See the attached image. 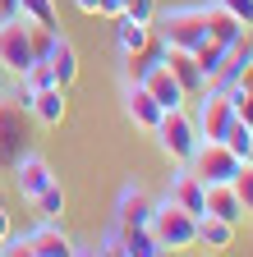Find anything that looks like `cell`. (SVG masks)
<instances>
[{
  "mask_svg": "<svg viewBox=\"0 0 253 257\" xmlns=\"http://www.w3.org/2000/svg\"><path fill=\"white\" fill-rule=\"evenodd\" d=\"M10 170H14V188H19V198H23V202H33L42 188H51V184H55L51 161H46V156H37V152H19Z\"/></svg>",
  "mask_w": 253,
  "mask_h": 257,
  "instance_id": "8",
  "label": "cell"
},
{
  "mask_svg": "<svg viewBox=\"0 0 253 257\" xmlns=\"http://www.w3.org/2000/svg\"><path fill=\"white\" fill-rule=\"evenodd\" d=\"M124 14V0H97V19H120Z\"/></svg>",
  "mask_w": 253,
  "mask_h": 257,
  "instance_id": "28",
  "label": "cell"
},
{
  "mask_svg": "<svg viewBox=\"0 0 253 257\" xmlns=\"http://www.w3.org/2000/svg\"><path fill=\"white\" fill-rule=\"evenodd\" d=\"M115 252H124V257H161V243L152 239L147 225H115Z\"/></svg>",
  "mask_w": 253,
  "mask_h": 257,
  "instance_id": "13",
  "label": "cell"
},
{
  "mask_svg": "<svg viewBox=\"0 0 253 257\" xmlns=\"http://www.w3.org/2000/svg\"><path fill=\"white\" fill-rule=\"evenodd\" d=\"M152 28L161 32L166 51H189V55H194L207 42V5H171V10L156 5Z\"/></svg>",
  "mask_w": 253,
  "mask_h": 257,
  "instance_id": "1",
  "label": "cell"
},
{
  "mask_svg": "<svg viewBox=\"0 0 253 257\" xmlns=\"http://www.w3.org/2000/svg\"><path fill=\"white\" fill-rule=\"evenodd\" d=\"M124 115L134 119V128H147V134H152V128L161 124V115H166V110L152 101V92H147L143 83H134V78H129V87H124Z\"/></svg>",
  "mask_w": 253,
  "mask_h": 257,
  "instance_id": "11",
  "label": "cell"
},
{
  "mask_svg": "<svg viewBox=\"0 0 253 257\" xmlns=\"http://www.w3.org/2000/svg\"><path fill=\"white\" fill-rule=\"evenodd\" d=\"M194 60H198V69H203V78L212 83L216 78V69H221V60H226V42H216V37H207L198 51H194Z\"/></svg>",
  "mask_w": 253,
  "mask_h": 257,
  "instance_id": "21",
  "label": "cell"
},
{
  "mask_svg": "<svg viewBox=\"0 0 253 257\" xmlns=\"http://www.w3.org/2000/svg\"><path fill=\"white\" fill-rule=\"evenodd\" d=\"M248 37H253V28H248Z\"/></svg>",
  "mask_w": 253,
  "mask_h": 257,
  "instance_id": "34",
  "label": "cell"
},
{
  "mask_svg": "<svg viewBox=\"0 0 253 257\" xmlns=\"http://www.w3.org/2000/svg\"><path fill=\"white\" fill-rule=\"evenodd\" d=\"M19 14H28L33 23H42V28H60V10H55V0H19Z\"/></svg>",
  "mask_w": 253,
  "mask_h": 257,
  "instance_id": "22",
  "label": "cell"
},
{
  "mask_svg": "<svg viewBox=\"0 0 253 257\" xmlns=\"http://www.w3.org/2000/svg\"><path fill=\"white\" fill-rule=\"evenodd\" d=\"M152 134H156L161 152L175 161V166H189V156H194V152H198V143H203V138H198L194 115H189L184 106H180V110H166V115H161V124H156Z\"/></svg>",
  "mask_w": 253,
  "mask_h": 257,
  "instance_id": "3",
  "label": "cell"
},
{
  "mask_svg": "<svg viewBox=\"0 0 253 257\" xmlns=\"http://www.w3.org/2000/svg\"><path fill=\"white\" fill-rule=\"evenodd\" d=\"M203 216H221V220L239 225L244 220V202H239L235 184H207V211Z\"/></svg>",
  "mask_w": 253,
  "mask_h": 257,
  "instance_id": "16",
  "label": "cell"
},
{
  "mask_svg": "<svg viewBox=\"0 0 253 257\" xmlns=\"http://www.w3.org/2000/svg\"><path fill=\"white\" fill-rule=\"evenodd\" d=\"M115 23V46H120V55H138V51H147V42H152V23H138V19H129V14H120V19H111Z\"/></svg>",
  "mask_w": 253,
  "mask_h": 257,
  "instance_id": "18",
  "label": "cell"
},
{
  "mask_svg": "<svg viewBox=\"0 0 253 257\" xmlns=\"http://www.w3.org/2000/svg\"><path fill=\"white\" fill-rule=\"evenodd\" d=\"M248 166H253V147H248Z\"/></svg>",
  "mask_w": 253,
  "mask_h": 257,
  "instance_id": "32",
  "label": "cell"
},
{
  "mask_svg": "<svg viewBox=\"0 0 253 257\" xmlns=\"http://www.w3.org/2000/svg\"><path fill=\"white\" fill-rule=\"evenodd\" d=\"M10 230H14V211H10V202H5V198H0V239H5Z\"/></svg>",
  "mask_w": 253,
  "mask_h": 257,
  "instance_id": "29",
  "label": "cell"
},
{
  "mask_svg": "<svg viewBox=\"0 0 253 257\" xmlns=\"http://www.w3.org/2000/svg\"><path fill=\"white\" fill-rule=\"evenodd\" d=\"M147 230H152L156 243H161V252H189V248H198V216H189L171 198H156Z\"/></svg>",
  "mask_w": 253,
  "mask_h": 257,
  "instance_id": "2",
  "label": "cell"
},
{
  "mask_svg": "<svg viewBox=\"0 0 253 257\" xmlns=\"http://www.w3.org/2000/svg\"><path fill=\"white\" fill-rule=\"evenodd\" d=\"M221 143H226V147H230V152H235L239 161H248V147H253V128L235 119V124L226 128V138H221Z\"/></svg>",
  "mask_w": 253,
  "mask_h": 257,
  "instance_id": "24",
  "label": "cell"
},
{
  "mask_svg": "<svg viewBox=\"0 0 253 257\" xmlns=\"http://www.w3.org/2000/svg\"><path fill=\"white\" fill-rule=\"evenodd\" d=\"M0 64L19 78L28 64H33V19L28 14H10L0 28Z\"/></svg>",
  "mask_w": 253,
  "mask_h": 257,
  "instance_id": "5",
  "label": "cell"
},
{
  "mask_svg": "<svg viewBox=\"0 0 253 257\" xmlns=\"http://www.w3.org/2000/svg\"><path fill=\"white\" fill-rule=\"evenodd\" d=\"M239 166H244V161H239L226 143H212V138H203L198 152L189 156V170H194L203 184H235Z\"/></svg>",
  "mask_w": 253,
  "mask_h": 257,
  "instance_id": "4",
  "label": "cell"
},
{
  "mask_svg": "<svg viewBox=\"0 0 253 257\" xmlns=\"http://www.w3.org/2000/svg\"><path fill=\"white\" fill-rule=\"evenodd\" d=\"M194 124H198V138L221 143V138H226V128L235 124V106H230V96H226V92H216V87H203Z\"/></svg>",
  "mask_w": 253,
  "mask_h": 257,
  "instance_id": "6",
  "label": "cell"
},
{
  "mask_svg": "<svg viewBox=\"0 0 253 257\" xmlns=\"http://www.w3.org/2000/svg\"><path fill=\"white\" fill-rule=\"evenodd\" d=\"M74 10L78 14H97V0H74Z\"/></svg>",
  "mask_w": 253,
  "mask_h": 257,
  "instance_id": "31",
  "label": "cell"
},
{
  "mask_svg": "<svg viewBox=\"0 0 253 257\" xmlns=\"http://www.w3.org/2000/svg\"><path fill=\"white\" fill-rule=\"evenodd\" d=\"M166 198H171L175 207H184L189 216H203V211H207V184H203L194 170H189V166H180V170L171 175Z\"/></svg>",
  "mask_w": 253,
  "mask_h": 257,
  "instance_id": "9",
  "label": "cell"
},
{
  "mask_svg": "<svg viewBox=\"0 0 253 257\" xmlns=\"http://www.w3.org/2000/svg\"><path fill=\"white\" fill-rule=\"evenodd\" d=\"M5 96H10V69L0 64V101H5Z\"/></svg>",
  "mask_w": 253,
  "mask_h": 257,
  "instance_id": "30",
  "label": "cell"
},
{
  "mask_svg": "<svg viewBox=\"0 0 253 257\" xmlns=\"http://www.w3.org/2000/svg\"><path fill=\"white\" fill-rule=\"evenodd\" d=\"M124 14H129V19H138V23H152L156 0H124Z\"/></svg>",
  "mask_w": 253,
  "mask_h": 257,
  "instance_id": "27",
  "label": "cell"
},
{
  "mask_svg": "<svg viewBox=\"0 0 253 257\" xmlns=\"http://www.w3.org/2000/svg\"><path fill=\"white\" fill-rule=\"evenodd\" d=\"M134 83H143V87L152 92V101L161 106V110H180V106H189V92L180 87V78L171 74V64H166V60H152Z\"/></svg>",
  "mask_w": 253,
  "mask_h": 257,
  "instance_id": "7",
  "label": "cell"
},
{
  "mask_svg": "<svg viewBox=\"0 0 253 257\" xmlns=\"http://www.w3.org/2000/svg\"><path fill=\"white\" fill-rule=\"evenodd\" d=\"M152 207H156V198L143 184H124L120 198H115V225H147L152 220Z\"/></svg>",
  "mask_w": 253,
  "mask_h": 257,
  "instance_id": "10",
  "label": "cell"
},
{
  "mask_svg": "<svg viewBox=\"0 0 253 257\" xmlns=\"http://www.w3.org/2000/svg\"><path fill=\"white\" fill-rule=\"evenodd\" d=\"M235 230H239V225L221 220V216H198V248H207V252H226V248L235 243Z\"/></svg>",
  "mask_w": 253,
  "mask_h": 257,
  "instance_id": "19",
  "label": "cell"
},
{
  "mask_svg": "<svg viewBox=\"0 0 253 257\" xmlns=\"http://www.w3.org/2000/svg\"><path fill=\"white\" fill-rule=\"evenodd\" d=\"M33 211H37V220H60L65 216V188H60V179L33 198Z\"/></svg>",
  "mask_w": 253,
  "mask_h": 257,
  "instance_id": "20",
  "label": "cell"
},
{
  "mask_svg": "<svg viewBox=\"0 0 253 257\" xmlns=\"http://www.w3.org/2000/svg\"><path fill=\"white\" fill-rule=\"evenodd\" d=\"M46 64L55 69V83H60V87H74L78 74H83V64H78V46L65 37V32H55V42H51V51H46Z\"/></svg>",
  "mask_w": 253,
  "mask_h": 257,
  "instance_id": "12",
  "label": "cell"
},
{
  "mask_svg": "<svg viewBox=\"0 0 253 257\" xmlns=\"http://www.w3.org/2000/svg\"><path fill=\"white\" fill-rule=\"evenodd\" d=\"M19 83H23L28 92H42V87H55V69H51L46 60H33V64H28V69L19 74Z\"/></svg>",
  "mask_w": 253,
  "mask_h": 257,
  "instance_id": "23",
  "label": "cell"
},
{
  "mask_svg": "<svg viewBox=\"0 0 253 257\" xmlns=\"http://www.w3.org/2000/svg\"><path fill=\"white\" fill-rule=\"evenodd\" d=\"M65 92H69V87H60V83H55V87H42V92L33 96V106H28V110H33L46 128L65 124V115H69V96H65Z\"/></svg>",
  "mask_w": 253,
  "mask_h": 257,
  "instance_id": "15",
  "label": "cell"
},
{
  "mask_svg": "<svg viewBox=\"0 0 253 257\" xmlns=\"http://www.w3.org/2000/svg\"><path fill=\"white\" fill-rule=\"evenodd\" d=\"M0 28H5V19H0Z\"/></svg>",
  "mask_w": 253,
  "mask_h": 257,
  "instance_id": "33",
  "label": "cell"
},
{
  "mask_svg": "<svg viewBox=\"0 0 253 257\" xmlns=\"http://www.w3.org/2000/svg\"><path fill=\"white\" fill-rule=\"evenodd\" d=\"M212 5H221L226 14H235L244 28H253V0H212Z\"/></svg>",
  "mask_w": 253,
  "mask_h": 257,
  "instance_id": "26",
  "label": "cell"
},
{
  "mask_svg": "<svg viewBox=\"0 0 253 257\" xmlns=\"http://www.w3.org/2000/svg\"><path fill=\"white\" fill-rule=\"evenodd\" d=\"M23 152V124H19V106L0 101V166H14V156Z\"/></svg>",
  "mask_w": 253,
  "mask_h": 257,
  "instance_id": "14",
  "label": "cell"
},
{
  "mask_svg": "<svg viewBox=\"0 0 253 257\" xmlns=\"http://www.w3.org/2000/svg\"><path fill=\"white\" fill-rule=\"evenodd\" d=\"M235 193H239V202H244V216H253V166H248V161L235 175Z\"/></svg>",
  "mask_w": 253,
  "mask_h": 257,
  "instance_id": "25",
  "label": "cell"
},
{
  "mask_svg": "<svg viewBox=\"0 0 253 257\" xmlns=\"http://www.w3.org/2000/svg\"><path fill=\"white\" fill-rule=\"evenodd\" d=\"M166 64H171V74L180 78V87L189 92V101H194V96H203L207 78H203V69H198V60L189 55V51H166Z\"/></svg>",
  "mask_w": 253,
  "mask_h": 257,
  "instance_id": "17",
  "label": "cell"
}]
</instances>
